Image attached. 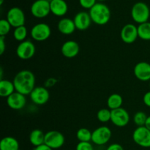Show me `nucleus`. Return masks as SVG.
Segmentation results:
<instances>
[{
	"label": "nucleus",
	"mask_w": 150,
	"mask_h": 150,
	"mask_svg": "<svg viewBox=\"0 0 150 150\" xmlns=\"http://www.w3.org/2000/svg\"><path fill=\"white\" fill-rule=\"evenodd\" d=\"M13 83L16 92L23 95H29L35 87V76L29 70H22L15 76Z\"/></svg>",
	"instance_id": "1"
},
{
	"label": "nucleus",
	"mask_w": 150,
	"mask_h": 150,
	"mask_svg": "<svg viewBox=\"0 0 150 150\" xmlns=\"http://www.w3.org/2000/svg\"><path fill=\"white\" fill-rule=\"evenodd\" d=\"M92 22L99 26H103L108 23L111 17V12L106 4L97 2L89 11Z\"/></svg>",
	"instance_id": "2"
},
{
	"label": "nucleus",
	"mask_w": 150,
	"mask_h": 150,
	"mask_svg": "<svg viewBox=\"0 0 150 150\" xmlns=\"http://www.w3.org/2000/svg\"><path fill=\"white\" fill-rule=\"evenodd\" d=\"M150 16L149 7L146 3L139 1L133 4L131 9V17L136 23H146L148 21Z\"/></svg>",
	"instance_id": "3"
},
{
	"label": "nucleus",
	"mask_w": 150,
	"mask_h": 150,
	"mask_svg": "<svg viewBox=\"0 0 150 150\" xmlns=\"http://www.w3.org/2000/svg\"><path fill=\"white\" fill-rule=\"evenodd\" d=\"M51 30L49 25L45 23H39L35 24L31 29L30 35L32 39L38 42H42L49 38Z\"/></svg>",
	"instance_id": "4"
},
{
	"label": "nucleus",
	"mask_w": 150,
	"mask_h": 150,
	"mask_svg": "<svg viewBox=\"0 0 150 150\" xmlns=\"http://www.w3.org/2000/svg\"><path fill=\"white\" fill-rule=\"evenodd\" d=\"M112 133L107 126H100L92 132V142L98 146H103L108 143L111 139Z\"/></svg>",
	"instance_id": "5"
},
{
	"label": "nucleus",
	"mask_w": 150,
	"mask_h": 150,
	"mask_svg": "<svg viewBox=\"0 0 150 150\" xmlns=\"http://www.w3.org/2000/svg\"><path fill=\"white\" fill-rule=\"evenodd\" d=\"M32 16L37 18H44L51 13L50 2L47 0H36L30 8Z\"/></svg>",
	"instance_id": "6"
},
{
	"label": "nucleus",
	"mask_w": 150,
	"mask_h": 150,
	"mask_svg": "<svg viewBox=\"0 0 150 150\" xmlns=\"http://www.w3.org/2000/svg\"><path fill=\"white\" fill-rule=\"evenodd\" d=\"M65 142L64 135L57 130H51L45 133V144L52 149H57L61 148Z\"/></svg>",
	"instance_id": "7"
},
{
	"label": "nucleus",
	"mask_w": 150,
	"mask_h": 150,
	"mask_svg": "<svg viewBox=\"0 0 150 150\" xmlns=\"http://www.w3.org/2000/svg\"><path fill=\"white\" fill-rule=\"evenodd\" d=\"M133 140L139 146L144 148L150 147V130L145 126L137 127L133 133Z\"/></svg>",
	"instance_id": "8"
},
{
	"label": "nucleus",
	"mask_w": 150,
	"mask_h": 150,
	"mask_svg": "<svg viewBox=\"0 0 150 150\" xmlns=\"http://www.w3.org/2000/svg\"><path fill=\"white\" fill-rule=\"evenodd\" d=\"M6 19L10 23L12 27L14 28L24 26L26 21L24 13L21 9L18 7H12L7 11Z\"/></svg>",
	"instance_id": "9"
},
{
	"label": "nucleus",
	"mask_w": 150,
	"mask_h": 150,
	"mask_svg": "<svg viewBox=\"0 0 150 150\" xmlns=\"http://www.w3.org/2000/svg\"><path fill=\"white\" fill-rule=\"evenodd\" d=\"M36 51L35 45L29 40L20 42L16 48V54L18 57L22 60H28L34 57Z\"/></svg>",
	"instance_id": "10"
},
{
	"label": "nucleus",
	"mask_w": 150,
	"mask_h": 150,
	"mask_svg": "<svg viewBox=\"0 0 150 150\" xmlns=\"http://www.w3.org/2000/svg\"><path fill=\"white\" fill-rule=\"evenodd\" d=\"M29 96L35 105H42L49 100L50 93L45 86H35Z\"/></svg>",
	"instance_id": "11"
},
{
	"label": "nucleus",
	"mask_w": 150,
	"mask_h": 150,
	"mask_svg": "<svg viewBox=\"0 0 150 150\" xmlns=\"http://www.w3.org/2000/svg\"><path fill=\"white\" fill-rule=\"evenodd\" d=\"M111 121L117 127H125L130 122L129 113L123 108L111 110Z\"/></svg>",
	"instance_id": "12"
},
{
	"label": "nucleus",
	"mask_w": 150,
	"mask_h": 150,
	"mask_svg": "<svg viewBox=\"0 0 150 150\" xmlns=\"http://www.w3.org/2000/svg\"><path fill=\"white\" fill-rule=\"evenodd\" d=\"M120 38L125 43H133L139 38L138 26L133 23H127L125 25L120 32Z\"/></svg>",
	"instance_id": "13"
},
{
	"label": "nucleus",
	"mask_w": 150,
	"mask_h": 150,
	"mask_svg": "<svg viewBox=\"0 0 150 150\" xmlns=\"http://www.w3.org/2000/svg\"><path fill=\"white\" fill-rule=\"evenodd\" d=\"M76 29L79 31H85L90 26L92 21L89 13L81 11L75 16L73 18Z\"/></svg>",
	"instance_id": "14"
},
{
	"label": "nucleus",
	"mask_w": 150,
	"mask_h": 150,
	"mask_svg": "<svg viewBox=\"0 0 150 150\" xmlns=\"http://www.w3.org/2000/svg\"><path fill=\"white\" fill-rule=\"evenodd\" d=\"M7 105L13 110H21L26 104V96L18 92H15L7 98Z\"/></svg>",
	"instance_id": "15"
},
{
	"label": "nucleus",
	"mask_w": 150,
	"mask_h": 150,
	"mask_svg": "<svg viewBox=\"0 0 150 150\" xmlns=\"http://www.w3.org/2000/svg\"><path fill=\"white\" fill-rule=\"evenodd\" d=\"M134 75L141 81H150V64L146 62H140L135 65Z\"/></svg>",
	"instance_id": "16"
},
{
	"label": "nucleus",
	"mask_w": 150,
	"mask_h": 150,
	"mask_svg": "<svg viewBox=\"0 0 150 150\" xmlns=\"http://www.w3.org/2000/svg\"><path fill=\"white\" fill-rule=\"evenodd\" d=\"M79 51H80V47L79 43L75 40H67L62 45V54L66 58H74L79 54Z\"/></svg>",
	"instance_id": "17"
},
{
	"label": "nucleus",
	"mask_w": 150,
	"mask_h": 150,
	"mask_svg": "<svg viewBox=\"0 0 150 150\" xmlns=\"http://www.w3.org/2000/svg\"><path fill=\"white\" fill-rule=\"evenodd\" d=\"M57 29L59 32L64 35H72L76 29L73 19H70L69 18H63L57 24Z\"/></svg>",
	"instance_id": "18"
},
{
	"label": "nucleus",
	"mask_w": 150,
	"mask_h": 150,
	"mask_svg": "<svg viewBox=\"0 0 150 150\" xmlns=\"http://www.w3.org/2000/svg\"><path fill=\"white\" fill-rule=\"evenodd\" d=\"M51 13L58 17L66 15L68 10V5L64 0H54L50 2Z\"/></svg>",
	"instance_id": "19"
},
{
	"label": "nucleus",
	"mask_w": 150,
	"mask_h": 150,
	"mask_svg": "<svg viewBox=\"0 0 150 150\" xmlns=\"http://www.w3.org/2000/svg\"><path fill=\"white\" fill-rule=\"evenodd\" d=\"M15 92H16V88L13 81L10 80H4V79L0 81V96L2 98H8Z\"/></svg>",
	"instance_id": "20"
},
{
	"label": "nucleus",
	"mask_w": 150,
	"mask_h": 150,
	"mask_svg": "<svg viewBox=\"0 0 150 150\" xmlns=\"http://www.w3.org/2000/svg\"><path fill=\"white\" fill-rule=\"evenodd\" d=\"M19 143L12 136H6L0 142V150H18Z\"/></svg>",
	"instance_id": "21"
},
{
	"label": "nucleus",
	"mask_w": 150,
	"mask_h": 150,
	"mask_svg": "<svg viewBox=\"0 0 150 150\" xmlns=\"http://www.w3.org/2000/svg\"><path fill=\"white\" fill-rule=\"evenodd\" d=\"M45 133H44L42 130L35 129L29 134V142L35 147L40 146L45 144Z\"/></svg>",
	"instance_id": "22"
},
{
	"label": "nucleus",
	"mask_w": 150,
	"mask_h": 150,
	"mask_svg": "<svg viewBox=\"0 0 150 150\" xmlns=\"http://www.w3.org/2000/svg\"><path fill=\"white\" fill-rule=\"evenodd\" d=\"M122 97L117 93L111 94L107 100V105L110 110H114L122 108Z\"/></svg>",
	"instance_id": "23"
},
{
	"label": "nucleus",
	"mask_w": 150,
	"mask_h": 150,
	"mask_svg": "<svg viewBox=\"0 0 150 150\" xmlns=\"http://www.w3.org/2000/svg\"><path fill=\"white\" fill-rule=\"evenodd\" d=\"M139 38L143 40H150V22L141 23L138 26Z\"/></svg>",
	"instance_id": "24"
},
{
	"label": "nucleus",
	"mask_w": 150,
	"mask_h": 150,
	"mask_svg": "<svg viewBox=\"0 0 150 150\" xmlns=\"http://www.w3.org/2000/svg\"><path fill=\"white\" fill-rule=\"evenodd\" d=\"M92 132L86 127H81L78 130L76 133V137L79 142H92Z\"/></svg>",
	"instance_id": "25"
},
{
	"label": "nucleus",
	"mask_w": 150,
	"mask_h": 150,
	"mask_svg": "<svg viewBox=\"0 0 150 150\" xmlns=\"http://www.w3.org/2000/svg\"><path fill=\"white\" fill-rule=\"evenodd\" d=\"M28 31L27 28L25 26H18L17 28H15L13 31V38L16 40L21 42L23 41L26 40V36H27Z\"/></svg>",
	"instance_id": "26"
},
{
	"label": "nucleus",
	"mask_w": 150,
	"mask_h": 150,
	"mask_svg": "<svg viewBox=\"0 0 150 150\" xmlns=\"http://www.w3.org/2000/svg\"><path fill=\"white\" fill-rule=\"evenodd\" d=\"M111 110L108 108H102L97 113V118L101 122H108L111 121Z\"/></svg>",
	"instance_id": "27"
},
{
	"label": "nucleus",
	"mask_w": 150,
	"mask_h": 150,
	"mask_svg": "<svg viewBox=\"0 0 150 150\" xmlns=\"http://www.w3.org/2000/svg\"><path fill=\"white\" fill-rule=\"evenodd\" d=\"M148 116L143 111H138L134 114L133 122L138 127H143L145 126Z\"/></svg>",
	"instance_id": "28"
},
{
	"label": "nucleus",
	"mask_w": 150,
	"mask_h": 150,
	"mask_svg": "<svg viewBox=\"0 0 150 150\" xmlns=\"http://www.w3.org/2000/svg\"><path fill=\"white\" fill-rule=\"evenodd\" d=\"M12 26L7 19L0 20V36L5 37L10 32Z\"/></svg>",
	"instance_id": "29"
},
{
	"label": "nucleus",
	"mask_w": 150,
	"mask_h": 150,
	"mask_svg": "<svg viewBox=\"0 0 150 150\" xmlns=\"http://www.w3.org/2000/svg\"><path fill=\"white\" fill-rule=\"evenodd\" d=\"M98 0H79V4L83 8L90 10L97 3Z\"/></svg>",
	"instance_id": "30"
},
{
	"label": "nucleus",
	"mask_w": 150,
	"mask_h": 150,
	"mask_svg": "<svg viewBox=\"0 0 150 150\" xmlns=\"http://www.w3.org/2000/svg\"><path fill=\"white\" fill-rule=\"evenodd\" d=\"M76 150H94V147L90 142H79Z\"/></svg>",
	"instance_id": "31"
},
{
	"label": "nucleus",
	"mask_w": 150,
	"mask_h": 150,
	"mask_svg": "<svg viewBox=\"0 0 150 150\" xmlns=\"http://www.w3.org/2000/svg\"><path fill=\"white\" fill-rule=\"evenodd\" d=\"M6 49L5 37L0 36V54L2 55Z\"/></svg>",
	"instance_id": "32"
},
{
	"label": "nucleus",
	"mask_w": 150,
	"mask_h": 150,
	"mask_svg": "<svg viewBox=\"0 0 150 150\" xmlns=\"http://www.w3.org/2000/svg\"><path fill=\"white\" fill-rule=\"evenodd\" d=\"M143 102L146 106L150 108V91L144 94L143 97Z\"/></svg>",
	"instance_id": "33"
},
{
	"label": "nucleus",
	"mask_w": 150,
	"mask_h": 150,
	"mask_svg": "<svg viewBox=\"0 0 150 150\" xmlns=\"http://www.w3.org/2000/svg\"><path fill=\"white\" fill-rule=\"evenodd\" d=\"M106 150H124V148L122 145L119 144H112L107 147Z\"/></svg>",
	"instance_id": "34"
},
{
	"label": "nucleus",
	"mask_w": 150,
	"mask_h": 150,
	"mask_svg": "<svg viewBox=\"0 0 150 150\" xmlns=\"http://www.w3.org/2000/svg\"><path fill=\"white\" fill-rule=\"evenodd\" d=\"M56 82H57V81H56L55 79H48V80L46 81V82H45V86L46 88L47 87H51V86H54V85L55 84Z\"/></svg>",
	"instance_id": "35"
},
{
	"label": "nucleus",
	"mask_w": 150,
	"mask_h": 150,
	"mask_svg": "<svg viewBox=\"0 0 150 150\" xmlns=\"http://www.w3.org/2000/svg\"><path fill=\"white\" fill-rule=\"evenodd\" d=\"M34 150H54V149H52L51 148H50L49 146H48L46 144H44L40 145V146H36V147H35Z\"/></svg>",
	"instance_id": "36"
},
{
	"label": "nucleus",
	"mask_w": 150,
	"mask_h": 150,
	"mask_svg": "<svg viewBox=\"0 0 150 150\" xmlns=\"http://www.w3.org/2000/svg\"><path fill=\"white\" fill-rule=\"evenodd\" d=\"M145 127L150 130V116H148L147 120H146V124H145Z\"/></svg>",
	"instance_id": "37"
},
{
	"label": "nucleus",
	"mask_w": 150,
	"mask_h": 150,
	"mask_svg": "<svg viewBox=\"0 0 150 150\" xmlns=\"http://www.w3.org/2000/svg\"><path fill=\"white\" fill-rule=\"evenodd\" d=\"M3 2H4V0H0V5H2Z\"/></svg>",
	"instance_id": "38"
},
{
	"label": "nucleus",
	"mask_w": 150,
	"mask_h": 150,
	"mask_svg": "<svg viewBox=\"0 0 150 150\" xmlns=\"http://www.w3.org/2000/svg\"><path fill=\"white\" fill-rule=\"evenodd\" d=\"M99 1H106V0H98Z\"/></svg>",
	"instance_id": "39"
},
{
	"label": "nucleus",
	"mask_w": 150,
	"mask_h": 150,
	"mask_svg": "<svg viewBox=\"0 0 150 150\" xmlns=\"http://www.w3.org/2000/svg\"><path fill=\"white\" fill-rule=\"evenodd\" d=\"M47 1H49V2H51V1H54V0H47Z\"/></svg>",
	"instance_id": "40"
},
{
	"label": "nucleus",
	"mask_w": 150,
	"mask_h": 150,
	"mask_svg": "<svg viewBox=\"0 0 150 150\" xmlns=\"http://www.w3.org/2000/svg\"><path fill=\"white\" fill-rule=\"evenodd\" d=\"M149 87H150V81H149Z\"/></svg>",
	"instance_id": "41"
},
{
	"label": "nucleus",
	"mask_w": 150,
	"mask_h": 150,
	"mask_svg": "<svg viewBox=\"0 0 150 150\" xmlns=\"http://www.w3.org/2000/svg\"><path fill=\"white\" fill-rule=\"evenodd\" d=\"M18 150H21V149H18Z\"/></svg>",
	"instance_id": "42"
}]
</instances>
